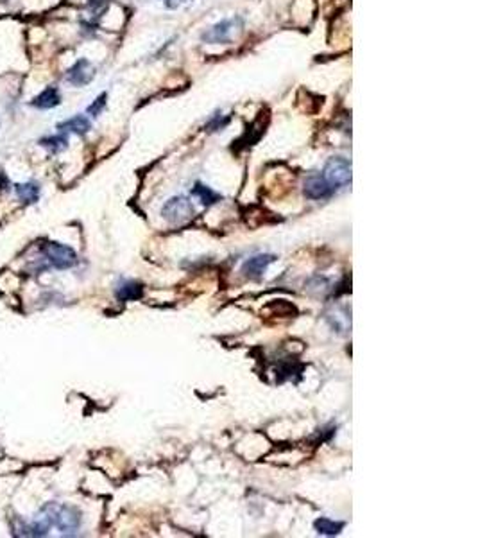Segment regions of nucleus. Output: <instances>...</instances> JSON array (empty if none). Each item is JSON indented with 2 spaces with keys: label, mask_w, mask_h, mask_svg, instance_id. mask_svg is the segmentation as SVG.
Returning <instances> with one entry per match:
<instances>
[{
  "label": "nucleus",
  "mask_w": 478,
  "mask_h": 538,
  "mask_svg": "<svg viewBox=\"0 0 478 538\" xmlns=\"http://www.w3.org/2000/svg\"><path fill=\"white\" fill-rule=\"evenodd\" d=\"M42 513H45L51 519L52 526H56L63 535H76L81 526V512L72 506L51 503L42 510Z\"/></svg>",
  "instance_id": "nucleus-1"
},
{
  "label": "nucleus",
  "mask_w": 478,
  "mask_h": 538,
  "mask_svg": "<svg viewBox=\"0 0 478 538\" xmlns=\"http://www.w3.org/2000/svg\"><path fill=\"white\" fill-rule=\"evenodd\" d=\"M42 253H44V261L51 268L70 269L78 264V253L67 244L56 243V241H47L42 244Z\"/></svg>",
  "instance_id": "nucleus-2"
},
{
  "label": "nucleus",
  "mask_w": 478,
  "mask_h": 538,
  "mask_svg": "<svg viewBox=\"0 0 478 538\" xmlns=\"http://www.w3.org/2000/svg\"><path fill=\"white\" fill-rule=\"evenodd\" d=\"M323 176L333 189H341L351 183V162L342 157H333L326 162Z\"/></svg>",
  "instance_id": "nucleus-3"
},
{
  "label": "nucleus",
  "mask_w": 478,
  "mask_h": 538,
  "mask_svg": "<svg viewBox=\"0 0 478 538\" xmlns=\"http://www.w3.org/2000/svg\"><path fill=\"white\" fill-rule=\"evenodd\" d=\"M161 216L172 225H183L194 217V205L185 196H174L163 205Z\"/></svg>",
  "instance_id": "nucleus-4"
},
{
  "label": "nucleus",
  "mask_w": 478,
  "mask_h": 538,
  "mask_svg": "<svg viewBox=\"0 0 478 538\" xmlns=\"http://www.w3.org/2000/svg\"><path fill=\"white\" fill-rule=\"evenodd\" d=\"M242 27L240 18H231V20H222V22L215 24V26L208 29L206 33L201 35V40L206 42V44H229L235 38V33L237 29Z\"/></svg>",
  "instance_id": "nucleus-5"
},
{
  "label": "nucleus",
  "mask_w": 478,
  "mask_h": 538,
  "mask_svg": "<svg viewBox=\"0 0 478 538\" xmlns=\"http://www.w3.org/2000/svg\"><path fill=\"white\" fill-rule=\"evenodd\" d=\"M305 196L308 200H326L335 192V189L330 185V183L324 180L323 174H310L308 178L305 180V189H303Z\"/></svg>",
  "instance_id": "nucleus-6"
},
{
  "label": "nucleus",
  "mask_w": 478,
  "mask_h": 538,
  "mask_svg": "<svg viewBox=\"0 0 478 538\" xmlns=\"http://www.w3.org/2000/svg\"><path fill=\"white\" fill-rule=\"evenodd\" d=\"M94 76H95L94 65H91L88 60L81 58V60L76 61L72 69L69 70L67 81H69L70 85H73V87H85V85H88V83L94 79Z\"/></svg>",
  "instance_id": "nucleus-7"
},
{
  "label": "nucleus",
  "mask_w": 478,
  "mask_h": 538,
  "mask_svg": "<svg viewBox=\"0 0 478 538\" xmlns=\"http://www.w3.org/2000/svg\"><path fill=\"white\" fill-rule=\"evenodd\" d=\"M274 261H276L274 255H254L251 257L249 261L244 262V266H242V273L249 278H260L265 271H267V268Z\"/></svg>",
  "instance_id": "nucleus-8"
},
{
  "label": "nucleus",
  "mask_w": 478,
  "mask_h": 538,
  "mask_svg": "<svg viewBox=\"0 0 478 538\" xmlns=\"http://www.w3.org/2000/svg\"><path fill=\"white\" fill-rule=\"evenodd\" d=\"M61 103V94L56 87H47L44 92H39L38 96L33 99V106L39 110L56 108Z\"/></svg>",
  "instance_id": "nucleus-9"
},
{
  "label": "nucleus",
  "mask_w": 478,
  "mask_h": 538,
  "mask_svg": "<svg viewBox=\"0 0 478 538\" xmlns=\"http://www.w3.org/2000/svg\"><path fill=\"white\" fill-rule=\"evenodd\" d=\"M57 130L69 131V133L76 134H87L88 131L91 130V122L88 121L85 115H76V117L60 122V124H57Z\"/></svg>",
  "instance_id": "nucleus-10"
},
{
  "label": "nucleus",
  "mask_w": 478,
  "mask_h": 538,
  "mask_svg": "<svg viewBox=\"0 0 478 538\" xmlns=\"http://www.w3.org/2000/svg\"><path fill=\"white\" fill-rule=\"evenodd\" d=\"M15 192H17L18 200L22 201L24 205H33L39 200V187L38 183L35 182L17 183V185H15Z\"/></svg>",
  "instance_id": "nucleus-11"
},
{
  "label": "nucleus",
  "mask_w": 478,
  "mask_h": 538,
  "mask_svg": "<svg viewBox=\"0 0 478 538\" xmlns=\"http://www.w3.org/2000/svg\"><path fill=\"white\" fill-rule=\"evenodd\" d=\"M142 296L143 286L140 282H134V280H127V282H124L116 289V298L121 300V302H134V300H140Z\"/></svg>",
  "instance_id": "nucleus-12"
},
{
  "label": "nucleus",
  "mask_w": 478,
  "mask_h": 538,
  "mask_svg": "<svg viewBox=\"0 0 478 538\" xmlns=\"http://www.w3.org/2000/svg\"><path fill=\"white\" fill-rule=\"evenodd\" d=\"M315 530H317L319 535H326V537H335V535H339L342 531V528H344V522H335V521H330V519H317L315 521Z\"/></svg>",
  "instance_id": "nucleus-13"
},
{
  "label": "nucleus",
  "mask_w": 478,
  "mask_h": 538,
  "mask_svg": "<svg viewBox=\"0 0 478 538\" xmlns=\"http://www.w3.org/2000/svg\"><path fill=\"white\" fill-rule=\"evenodd\" d=\"M192 196L199 198V201H201L203 205H206V207L220 201V194H217V192L211 191L210 187H206V185H203V183H199V182L195 183V187L192 189Z\"/></svg>",
  "instance_id": "nucleus-14"
},
{
  "label": "nucleus",
  "mask_w": 478,
  "mask_h": 538,
  "mask_svg": "<svg viewBox=\"0 0 478 538\" xmlns=\"http://www.w3.org/2000/svg\"><path fill=\"white\" fill-rule=\"evenodd\" d=\"M39 146L47 148L51 153H61L67 149L69 140L63 134H52V137H45V139L39 140Z\"/></svg>",
  "instance_id": "nucleus-15"
},
{
  "label": "nucleus",
  "mask_w": 478,
  "mask_h": 538,
  "mask_svg": "<svg viewBox=\"0 0 478 538\" xmlns=\"http://www.w3.org/2000/svg\"><path fill=\"white\" fill-rule=\"evenodd\" d=\"M106 101H108V94L104 92V94H100V96L88 106V113H90L91 117H99L100 112H103L104 106H106Z\"/></svg>",
  "instance_id": "nucleus-16"
},
{
  "label": "nucleus",
  "mask_w": 478,
  "mask_h": 538,
  "mask_svg": "<svg viewBox=\"0 0 478 538\" xmlns=\"http://www.w3.org/2000/svg\"><path fill=\"white\" fill-rule=\"evenodd\" d=\"M228 122H229V117H222L220 113H217V115H213V119L208 122L206 128L208 131H219L222 130V128L228 126Z\"/></svg>",
  "instance_id": "nucleus-17"
},
{
  "label": "nucleus",
  "mask_w": 478,
  "mask_h": 538,
  "mask_svg": "<svg viewBox=\"0 0 478 538\" xmlns=\"http://www.w3.org/2000/svg\"><path fill=\"white\" fill-rule=\"evenodd\" d=\"M190 2H194V0H165V6H167L168 9H179L183 8V6L190 4Z\"/></svg>",
  "instance_id": "nucleus-18"
},
{
  "label": "nucleus",
  "mask_w": 478,
  "mask_h": 538,
  "mask_svg": "<svg viewBox=\"0 0 478 538\" xmlns=\"http://www.w3.org/2000/svg\"><path fill=\"white\" fill-rule=\"evenodd\" d=\"M106 4V0H90V8L91 9H99Z\"/></svg>",
  "instance_id": "nucleus-19"
}]
</instances>
